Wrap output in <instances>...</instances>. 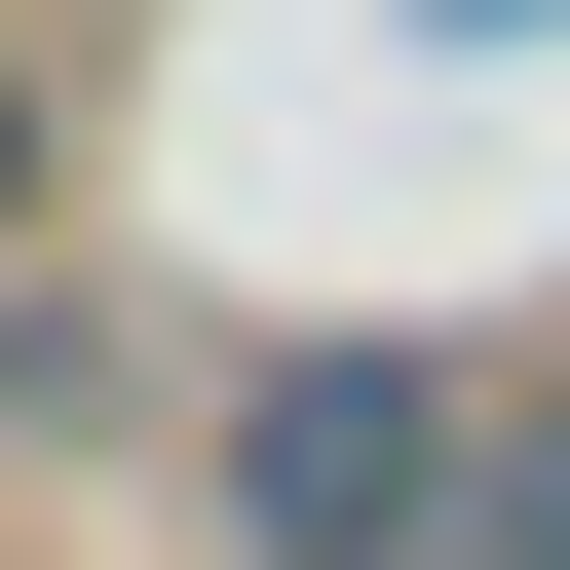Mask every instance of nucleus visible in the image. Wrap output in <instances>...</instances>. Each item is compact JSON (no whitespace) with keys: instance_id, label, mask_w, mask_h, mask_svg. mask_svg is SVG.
I'll use <instances>...</instances> for the list:
<instances>
[{"instance_id":"nucleus-1","label":"nucleus","mask_w":570,"mask_h":570,"mask_svg":"<svg viewBox=\"0 0 570 570\" xmlns=\"http://www.w3.org/2000/svg\"><path fill=\"white\" fill-rule=\"evenodd\" d=\"M456 494H494V456H456V343H266V381H228V532H266V570H419Z\"/></svg>"},{"instance_id":"nucleus-3","label":"nucleus","mask_w":570,"mask_h":570,"mask_svg":"<svg viewBox=\"0 0 570 570\" xmlns=\"http://www.w3.org/2000/svg\"><path fill=\"white\" fill-rule=\"evenodd\" d=\"M0 228H39V39H0Z\"/></svg>"},{"instance_id":"nucleus-2","label":"nucleus","mask_w":570,"mask_h":570,"mask_svg":"<svg viewBox=\"0 0 570 570\" xmlns=\"http://www.w3.org/2000/svg\"><path fill=\"white\" fill-rule=\"evenodd\" d=\"M419 570H570V419H532V456H494V494H456Z\"/></svg>"}]
</instances>
